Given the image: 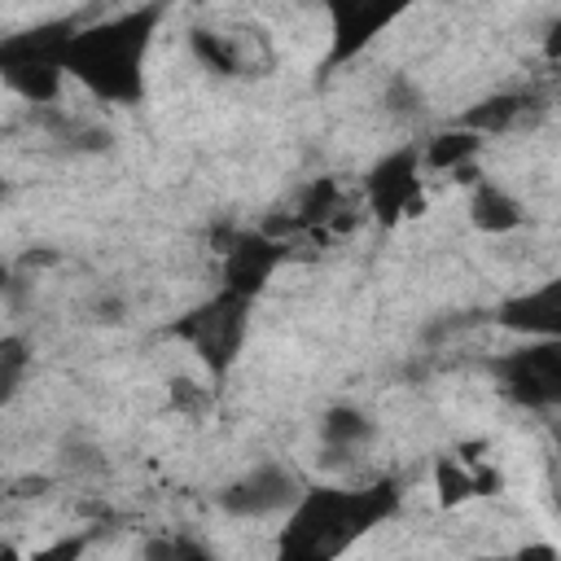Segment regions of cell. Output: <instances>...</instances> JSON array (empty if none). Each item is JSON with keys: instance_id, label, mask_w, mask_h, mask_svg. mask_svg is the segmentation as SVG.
<instances>
[{"instance_id": "4fadbf2b", "label": "cell", "mask_w": 561, "mask_h": 561, "mask_svg": "<svg viewBox=\"0 0 561 561\" xmlns=\"http://www.w3.org/2000/svg\"><path fill=\"white\" fill-rule=\"evenodd\" d=\"M530 105H539V96H530V92H491V96L473 101L456 123L478 131V136H504V131L526 123Z\"/></svg>"}, {"instance_id": "e0dca14e", "label": "cell", "mask_w": 561, "mask_h": 561, "mask_svg": "<svg viewBox=\"0 0 561 561\" xmlns=\"http://www.w3.org/2000/svg\"><path fill=\"white\" fill-rule=\"evenodd\" d=\"M57 465H61L66 478H101V473H110V460H105L101 443L88 438V434L61 438L57 443Z\"/></svg>"}, {"instance_id": "9c48e42d", "label": "cell", "mask_w": 561, "mask_h": 561, "mask_svg": "<svg viewBox=\"0 0 561 561\" xmlns=\"http://www.w3.org/2000/svg\"><path fill=\"white\" fill-rule=\"evenodd\" d=\"M412 0H359L351 13H342V18H333L329 22V31H333V48H329V70L333 66H342V61H351V57H359L403 9H408Z\"/></svg>"}, {"instance_id": "7402d4cb", "label": "cell", "mask_w": 561, "mask_h": 561, "mask_svg": "<svg viewBox=\"0 0 561 561\" xmlns=\"http://www.w3.org/2000/svg\"><path fill=\"white\" fill-rule=\"evenodd\" d=\"M140 557H149V561H210V548H202L193 539H149L140 548Z\"/></svg>"}, {"instance_id": "f1b7e54d", "label": "cell", "mask_w": 561, "mask_h": 561, "mask_svg": "<svg viewBox=\"0 0 561 561\" xmlns=\"http://www.w3.org/2000/svg\"><path fill=\"white\" fill-rule=\"evenodd\" d=\"M517 557H561V552H557L552 543H522Z\"/></svg>"}, {"instance_id": "f546056e", "label": "cell", "mask_w": 561, "mask_h": 561, "mask_svg": "<svg viewBox=\"0 0 561 561\" xmlns=\"http://www.w3.org/2000/svg\"><path fill=\"white\" fill-rule=\"evenodd\" d=\"M548 434H552V443L561 451V412H548Z\"/></svg>"}, {"instance_id": "ac0fdd59", "label": "cell", "mask_w": 561, "mask_h": 561, "mask_svg": "<svg viewBox=\"0 0 561 561\" xmlns=\"http://www.w3.org/2000/svg\"><path fill=\"white\" fill-rule=\"evenodd\" d=\"M337 202H342L337 180H333V175H316V180H311V184L298 193V202H294V219H298V228L307 232V228H316V224L333 219Z\"/></svg>"}, {"instance_id": "484cf974", "label": "cell", "mask_w": 561, "mask_h": 561, "mask_svg": "<svg viewBox=\"0 0 561 561\" xmlns=\"http://www.w3.org/2000/svg\"><path fill=\"white\" fill-rule=\"evenodd\" d=\"M543 57H548L552 66H561V13L543 26Z\"/></svg>"}, {"instance_id": "7c38bea8", "label": "cell", "mask_w": 561, "mask_h": 561, "mask_svg": "<svg viewBox=\"0 0 561 561\" xmlns=\"http://www.w3.org/2000/svg\"><path fill=\"white\" fill-rule=\"evenodd\" d=\"M469 224L486 237H508L526 224V206L504 188V184H491V180H478L473 193H469Z\"/></svg>"}, {"instance_id": "30bf717a", "label": "cell", "mask_w": 561, "mask_h": 561, "mask_svg": "<svg viewBox=\"0 0 561 561\" xmlns=\"http://www.w3.org/2000/svg\"><path fill=\"white\" fill-rule=\"evenodd\" d=\"M373 438H377V421L359 403H333L320 416V465L342 469L364 447H373Z\"/></svg>"}, {"instance_id": "ba28073f", "label": "cell", "mask_w": 561, "mask_h": 561, "mask_svg": "<svg viewBox=\"0 0 561 561\" xmlns=\"http://www.w3.org/2000/svg\"><path fill=\"white\" fill-rule=\"evenodd\" d=\"M491 320L517 337H561V276H552L530 294L504 298L491 311Z\"/></svg>"}, {"instance_id": "44dd1931", "label": "cell", "mask_w": 561, "mask_h": 561, "mask_svg": "<svg viewBox=\"0 0 561 561\" xmlns=\"http://www.w3.org/2000/svg\"><path fill=\"white\" fill-rule=\"evenodd\" d=\"M127 316H131V307H127V298L118 289H96L88 298V320L96 329H118V324H127Z\"/></svg>"}, {"instance_id": "52a82bcc", "label": "cell", "mask_w": 561, "mask_h": 561, "mask_svg": "<svg viewBox=\"0 0 561 561\" xmlns=\"http://www.w3.org/2000/svg\"><path fill=\"white\" fill-rule=\"evenodd\" d=\"M280 259H285V241L267 237L263 228L241 232V237H232V245H224V285L245 298H259L267 289L272 272L280 267Z\"/></svg>"}, {"instance_id": "4316f807", "label": "cell", "mask_w": 561, "mask_h": 561, "mask_svg": "<svg viewBox=\"0 0 561 561\" xmlns=\"http://www.w3.org/2000/svg\"><path fill=\"white\" fill-rule=\"evenodd\" d=\"M473 486H478V495H500L504 478H500V469H473Z\"/></svg>"}, {"instance_id": "83f0119b", "label": "cell", "mask_w": 561, "mask_h": 561, "mask_svg": "<svg viewBox=\"0 0 561 561\" xmlns=\"http://www.w3.org/2000/svg\"><path fill=\"white\" fill-rule=\"evenodd\" d=\"M83 548H88L83 539H57V543H53V548H44L39 557H79Z\"/></svg>"}, {"instance_id": "ffe728a7", "label": "cell", "mask_w": 561, "mask_h": 561, "mask_svg": "<svg viewBox=\"0 0 561 561\" xmlns=\"http://www.w3.org/2000/svg\"><path fill=\"white\" fill-rule=\"evenodd\" d=\"M31 368V346L22 333H4L0 337V403H13L22 390V377Z\"/></svg>"}, {"instance_id": "603a6c76", "label": "cell", "mask_w": 561, "mask_h": 561, "mask_svg": "<svg viewBox=\"0 0 561 561\" xmlns=\"http://www.w3.org/2000/svg\"><path fill=\"white\" fill-rule=\"evenodd\" d=\"M167 394H171V408L184 412V416H202L210 408V390L197 386V381H188V377H171L167 381Z\"/></svg>"}, {"instance_id": "3957f363", "label": "cell", "mask_w": 561, "mask_h": 561, "mask_svg": "<svg viewBox=\"0 0 561 561\" xmlns=\"http://www.w3.org/2000/svg\"><path fill=\"white\" fill-rule=\"evenodd\" d=\"M250 302H254V298H245V294L219 285L206 302H197V307H188L180 320H171L167 333L180 337V342H188V346L197 351V359L206 364V373H210L215 381H224V377L232 373L241 346H245V333H250Z\"/></svg>"}, {"instance_id": "5bb4252c", "label": "cell", "mask_w": 561, "mask_h": 561, "mask_svg": "<svg viewBox=\"0 0 561 561\" xmlns=\"http://www.w3.org/2000/svg\"><path fill=\"white\" fill-rule=\"evenodd\" d=\"M482 140L486 136H478V131H469V127H443V131H434L425 145H421V162L430 167V171H460V167H473L478 162V153H482Z\"/></svg>"}, {"instance_id": "cb8c5ba5", "label": "cell", "mask_w": 561, "mask_h": 561, "mask_svg": "<svg viewBox=\"0 0 561 561\" xmlns=\"http://www.w3.org/2000/svg\"><path fill=\"white\" fill-rule=\"evenodd\" d=\"M478 320H491V311H447V320L425 324L421 337H425V342H443L447 333H460V329H469V324H478Z\"/></svg>"}, {"instance_id": "2e32d148", "label": "cell", "mask_w": 561, "mask_h": 561, "mask_svg": "<svg viewBox=\"0 0 561 561\" xmlns=\"http://www.w3.org/2000/svg\"><path fill=\"white\" fill-rule=\"evenodd\" d=\"M473 495H478L473 469L460 456H438L434 460V500H438V508H460Z\"/></svg>"}, {"instance_id": "277c9868", "label": "cell", "mask_w": 561, "mask_h": 561, "mask_svg": "<svg viewBox=\"0 0 561 561\" xmlns=\"http://www.w3.org/2000/svg\"><path fill=\"white\" fill-rule=\"evenodd\" d=\"M486 368L513 403L530 412H561V337H526Z\"/></svg>"}, {"instance_id": "9a60e30c", "label": "cell", "mask_w": 561, "mask_h": 561, "mask_svg": "<svg viewBox=\"0 0 561 561\" xmlns=\"http://www.w3.org/2000/svg\"><path fill=\"white\" fill-rule=\"evenodd\" d=\"M188 53L219 79H237L245 75V53L232 35L215 31V26H188Z\"/></svg>"}, {"instance_id": "5b68a950", "label": "cell", "mask_w": 561, "mask_h": 561, "mask_svg": "<svg viewBox=\"0 0 561 561\" xmlns=\"http://www.w3.org/2000/svg\"><path fill=\"white\" fill-rule=\"evenodd\" d=\"M421 145H399L390 153H381L368 175H364V197L368 210L381 224H399L425 210V193H421Z\"/></svg>"}, {"instance_id": "7a4b0ae2", "label": "cell", "mask_w": 561, "mask_h": 561, "mask_svg": "<svg viewBox=\"0 0 561 561\" xmlns=\"http://www.w3.org/2000/svg\"><path fill=\"white\" fill-rule=\"evenodd\" d=\"M399 508L394 482H377L364 491H342V486H311L302 500L285 513L289 526L280 535V557L289 561H320L337 557L351 539H359L368 526L390 517Z\"/></svg>"}, {"instance_id": "d6986e66", "label": "cell", "mask_w": 561, "mask_h": 561, "mask_svg": "<svg viewBox=\"0 0 561 561\" xmlns=\"http://www.w3.org/2000/svg\"><path fill=\"white\" fill-rule=\"evenodd\" d=\"M377 105H381L386 118L408 123V118H416V114L425 110V88H421L412 75H390V79L381 83V92H377Z\"/></svg>"}, {"instance_id": "8fae6325", "label": "cell", "mask_w": 561, "mask_h": 561, "mask_svg": "<svg viewBox=\"0 0 561 561\" xmlns=\"http://www.w3.org/2000/svg\"><path fill=\"white\" fill-rule=\"evenodd\" d=\"M0 75L9 92L22 96L26 105H57L70 70L57 57H0Z\"/></svg>"}, {"instance_id": "6da1fadb", "label": "cell", "mask_w": 561, "mask_h": 561, "mask_svg": "<svg viewBox=\"0 0 561 561\" xmlns=\"http://www.w3.org/2000/svg\"><path fill=\"white\" fill-rule=\"evenodd\" d=\"M158 22H162V4L153 0L127 13H114L105 22L79 26L66 53L70 79H79L96 101L136 105L145 92V53L153 44Z\"/></svg>"}, {"instance_id": "8992f818", "label": "cell", "mask_w": 561, "mask_h": 561, "mask_svg": "<svg viewBox=\"0 0 561 561\" xmlns=\"http://www.w3.org/2000/svg\"><path fill=\"white\" fill-rule=\"evenodd\" d=\"M298 500H302V482L294 478V469H285V465H276V460H263V465L245 469L241 478H232V482L219 486V495H215L219 513L241 517V522H250V517H280V513H289Z\"/></svg>"}, {"instance_id": "d4e9b609", "label": "cell", "mask_w": 561, "mask_h": 561, "mask_svg": "<svg viewBox=\"0 0 561 561\" xmlns=\"http://www.w3.org/2000/svg\"><path fill=\"white\" fill-rule=\"evenodd\" d=\"M53 491V478L48 473H26L18 482H9V500H39Z\"/></svg>"}]
</instances>
